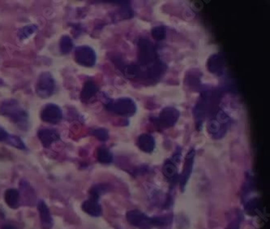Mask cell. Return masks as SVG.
I'll list each match as a JSON object with an SVG mask.
<instances>
[{
  "label": "cell",
  "mask_w": 270,
  "mask_h": 229,
  "mask_svg": "<svg viewBox=\"0 0 270 229\" xmlns=\"http://www.w3.org/2000/svg\"><path fill=\"white\" fill-rule=\"evenodd\" d=\"M0 115L6 116L21 130L28 126V115L21 105L15 99H6L0 105Z\"/></svg>",
  "instance_id": "6da1fadb"
},
{
  "label": "cell",
  "mask_w": 270,
  "mask_h": 229,
  "mask_svg": "<svg viewBox=\"0 0 270 229\" xmlns=\"http://www.w3.org/2000/svg\"><path fill=\"white\" fill-rule=\"evenodd\" d=\"M55 81L50 72H42L36 84V93L42 98H49L55 90Z\"/></svg>",
  "instance_id": "7a4b0ae2"
},
{
  "label": "cell",
  "mask_w": 270,
  "mask_h": 229,
  "mask_svg": "<svg viewBox=\"0 0 270 229\" xmlns=\"http://www.w3.org/2000/svg\"><path fill=\"white\" fill-rule=\"evenodd\" d=\"M127 219L132 225L139 229H150L153 226H157L156 217L150 218L137 210H133L128 212Z\"/></svg>",
  "instance_id": "3957f363"
},
{
  "label": "cell",
  "mask_w": 270,
  "mask_h": 229,
  "mask_svg": "<svg viewBox=\"0 0 270 229\" xmlns=\"http://www.w3.org/2000/svg\"><path fill=\"white\" fill-rule=\"evenodd\" d=\"M75 60L80 65L90 68L96 63V54L90 46H77L75 50Z\"/></svg>",
  "instance_id": "277c9868"
},
{
  "label": "cell",
  "mask_w": 270,
  "mask_h": 229,
  "mask_svg": "<svg viewBox=\"0 0 270 229\" xmlns=\"http://www.w3.org/2000/svg\"><path fill=\"white\" fill-rule=\"evenodd\" d=\"M41 119L44 122L56 125L63 119V111L58 105L48 103L45 105L41 111Z\"/></svg>",
  "instance_id": "5b68a950"
},
{
  "label": "cell",
  "mask_w": 270,
  "mask_h": 229,
  "mask_svg": "<svg viewBox=\"0 0 270 229\" xmlns=\"http://www.w3.org/2000/svg\"><path fill=\"white\" fill-rule=\"evenodd\" d=\"M37 211L39 213L41 228L42 229H51L54 225L52 216L50 214L48 206L43 200H40L37 203Z\"/></svg>",
  "instance_id": "8992f818"
},
{
  "label": "cell",
  "mask_w": 270,
  "mask_h": 229,
  "mask_svg": "<svg viewBox=\"0 0 270 229\" xmlns=\"http://www.w3.org/2000/svg\"><path fill=\"white\" fill-rule=\"evenodd\" d=\"M37 137L42 146L46 148L50 147L53 143L60 140V136L56 130L52 129H41L37 132Z\"/></svg>",
  "instance_id": "52a82bcc"
},
{
  "label": "cell",
  "mask_w": 270,
  "mask_h": 229,
  "mask_svg": "<svg viewBox=\"0 0 270 229\" xmlns=\"http://www.w3.org/2000/svg\"><path fill=\"white\" fill-rule=\"evenodd\" d=\"M81 208L86 214L90 215L93 217H99L103 214V209L98 203V200L92 198L84 202L81 205Z\"/></svg>",
  "instance_id": "ba28073f"
},
{
  "label": "cell",
  "mask_w": 270,
  "mask_h": 229,
  "mask_svg": "<svg viewBox=\"0 0 270 229\" xmlns=\"http://www.w3.org/2000/svg\"><path fill=\"white\" fill-rule=\"evenodd\" d=\"M20 192L15 189H8L4 193V201L11 209H17L20 206Z\"/></svg>",
  "instance_id": "9c48e42d"
},
{
  "label": "cell",
  "mask_w": 270,
  "mask_h": 229,
  "mask_svg": "<svg viewBox=\"0 0 270 229\" xmlns=\"http://www.w3.org/2000/svg\"><path fill=\"white\" fill-rule=\"evenodd\" d=\"M97 92H98V88L96 85L92 81H86L81 91V100L83 102H87L97 94Z\"/></svg>",
  "instance_id": "30bf717a"
},
{
  "label": "cell",
  "mask_w": 270,
  "mask_h": 229,
  "mask_svg": "<svg viewBox=\"0 0 270 229\" xmlns=\"http://www.w3.org/2000/svg\"><path fill=\"white\" fill-rule=\"evenodd\" d=\"M154 140L148 135H142L138 140V146L144 152H151L154 148Z\"/></svg>",
  "instance_id": "8fae6325"
},
{
  "label": "cell",
  "mask_w": 270,
  "mask_h": 229,
  "mask_svg": "<svg viewBox=\"0 0 270 229\" xmlns=\"http://www.w3.org/2000/svg\"><path fill=\"white\" fill-rule=\"evenodd\" d=\"M74 47L72 39L68 35H63L59 41V49L63 55H67L72 51Z\"/></svg>",
  "instance_id": "7c38bea8"
},
{
  "label": "cell",
  "mask_w": 270,
  "mask_h": 229,
  "mask_svg": "<svg viewBox=\"0 0 270 229\" xmlns=\"http://www.w3.org/2000/svg\"><path fill=\"white\" fill-rule=\"evenodd\" d=\"M108 191V186L104 184H98L90 189V198L96 199L99 201V199L102 195H104L105 193Z\"/></svg>",
  "instance_id": "4fadbf2b"
},
{
  "label": "cell",
  "mask_w": 270,
  "mask_h": 229,
  "mask_svg": "<svg viewBox=\"0 0 270 229\" xmlns=\"http://www.w3.org/2000/svg\"><path fill=\"white\" fill-rule=\"evenodd\" d=\"M37 31V26L36 24H28L26 26L22 27L18 31V37L20 40H25L32 36Z\"/></svg>",
  "instance_id": "5bb4252c"
},
{
  "label": "cell",
  "mask_w": 270,
  "mask_h": 229,
  "mask_svg": "<svg viewBox=\"0 0 270 229\" xmlns=\"http://www.w3.org/2000/svg\"><path fill=\"white\" fill-rule=\"evenodd\" d=\"M97 157H98V161L102 163V164H111L112 160H113L112 154L110 152L108 149L103 147V146L98 149Z\"/></svg>",
  "instance_id": "9a60e30c"
},
{
  "label": "cell",
  "mask_w": 270,
  "mask_h": 229,
  "mask_svg": "<svg viewBox=\"0 0 270 229\" xmlns=\"http://www.w3.org/2000/svg\"><path fill=\"white\" fill-rule=\"evenodd\" d=\"M193 156H194V152H193V151H192L190 154H188V155L187 156L185 171H184V173H183V177H182V182H181L182 186H183H183L185 185L186 182H187V178L189 177L190 173H191V169H192Z\"/></svg>",
  "instance_id": "2e32d148"
},
{
  "label": "cell",
  "mask_w": 270,
  "mask_h": 229,
  "mask_svg": "<svg viewBox=\"0 0 270 229\" xmlns=\"http://www.w3.org/2000/svg\"><path fill=\"white\" fill-rule=\"evenodd\" d=\"M6 143L10 145V146H13L15 148L19 149V150H23V151L26 150V146L24 145L23 141L16 135H10L9 134V137L7 138Z\"/></svg>",
  "instance_id": "e0dca14e"
},
{
  "label": "cell",
  "mask_w": 270,
  "mask_h": 229,
  "mask_svg": "<svg viewBox=\"0 0 270 229\" xmlns=\"http://www.w3.org/2000/svg\"><path fill=\"white\" fill-rule=\"evenodd\" d=\"M163 173L168 179H174L177 174L176 166L173 164L172 162H166L164 165Z\"/></svg>",
  "instance_id": "ac0fdd59"
},
{
  "label": "cell",
  "mask_w": 270,
  "mask_h": 229,
  "mask_svg": "<svg viewBox=\"0 0 270 229\" xmlns=\"http://www.w3.org/2000/svg\"><path fill=\"white\" fill-rule=\"evenodd\" d=\"M93 134L102 142H104V141H107L108 139V133L104 129H96V130L93 131Z\"/></svg>",
  "instance_id": "d6986e66"
},
{
  "label": "cell",
  "mask_w": 270,
  "mask_h": 229,
  "mask_svg": "<svg viewBox=\"0 0 270 229\" xmlns=\"http://www.w3.org/2000/svg\"><path fill=\"white\" fill-rule=\"evenodd\" d=\"M9 137V133L0 125V142H7Z\"/></svg>",
  "instance_id": "ffe728a7"
},
{
  "label": "cell",
  "mask_w": 270,
  "mask_h": 229,
  "mask_svg": "<svg viewBox=\"0 0 270 229\" xmlns=\"http://www.w3.org/2000/svg\"><path fill=\"white\" fill-rule=\"evenodd\" d=\"M2 229H17L15 226L11 225V224H6L2 227Z\"/></svg>",
  "instance_id": "44dd1931"
}]
</instances>
